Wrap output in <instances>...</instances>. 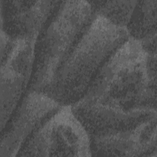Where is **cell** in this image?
<instances>
[{
	"mask_svg": "<svg viewBox=\"0 0 157 157\" xmlns=\"http://www.w3.org/2000/svg\"><path fill=\"white\" fill-rule=\"evenodd\" d=\"M156 59L130 36L71 105L90 136L132 128L156 117Z\"/></svg>",
	"mask_w": 157,
	"mask_h": 157,
	"instance_id": "6da1fadb",
	"label": "cell"
},
{
	"mask_svg": "<svg viewBox=\"0 0 157 157\" xmlns=\"http://www.w3.org/2000/svg\"><path fill=\"white\" fill-rule=\"evenodd\" d=\"M129 36L126 28L93 15L61 64L47 94L61 105L75 104L84 96L107 59Z\"/></svg>",
	"mask_w": 157,
	"mask_h": 157,
	"instance_id": "7a4b0ae2",
	"label": "cell"
},
{
	"mask_svg": "<svg viewBox=\"0 0 157 157\" xmlns=\"http://www.w3.org/2000/svg\"><path fill=\"white\" fill-rule=\"evenodd\" d=\"M93 16L89 1H61L40 33L29 90L47 93L61 64Z\"/></svg>",
	"mask_w": 157,
	"mask_h": 157,
	"instance_id": "3957f363",
	"label": "cell"
},
{
	"mask_svg": "<svg viewBox=\"0 0 157 157\" xmlns=\"http://www.w3.org/2000/svg\"><path fill=\"white\" fill-rule=\"evenodd\" d=\"M91 139L74 114L63 105L30 136L17 156H91Z\"/></svg>",
	"mask_w": 157,
	"mask_h": 157,
	"instance_id": "277c9868",
	"label": "cell"
},
{
	"mask_svg": "<svg viewBox=\"0 0 157 157\" xmlns=\"http://www.w3.org/2000/svg\"><path fill=\"white\" fill-rule=\"evenodd\" d=\"M38 37L13 39L6 57L1 61V131L15 112L28 86L34 69Z\"/></svg>",
	"mask_w": 157,
	"mask_h": 157,
	"instance_id": "5b68a950",
	"label": "cell"
},
{
	"mask_svg": "<svg viewBox=\"0 0 157 157\" xmlns=\"http://www.w3.org/2000/svg\"><path fill=\"white\" fill-rule=\"evenodd\" d=\"M62 105L44 92L28 89L2 132L0 157L17 156L34 131Z\"/></svg>",
	"mask_w": 157,
	"mask_h": 157,
	"instance_id": "8992f818",
	"label": "cell"
},
{
	"mask_svg": "<svg viewBox=\"0 0 157 157\" xmlns=\"http://www.w3.org/2000/svg\"><path fill=\"white\" fill-rule=\"evenodd\" d=\"M90 139L92 156H156V117L131 129Z\"/></svg>",
	"mask_w": 157,
	"mask_h": 157,
	"instance_id": "52a82bcc",
	"label": "cell"
},
{
	"mask_svg": "<svg viewBox=\"0 0 157 157\" xmlns=\"http://www.w3.org/2000/svg\"><path fill=\"white\" fill-rule=\"evenodd\" d=\"M61 2L1 0V29L12 39L38 37Z\"/></svg>",
	"mask_w": 157,
	"mask_h": 157,
	"instance_id": "ba28073f",
	"label": "cell"
},
{
	"mask_svg": "<svg viewBox=\"0 0 157 157\" xmlns=\"http://www.w3.org/2000/svg\"><path fill=\"white\" fill-rule=\"evenodd\" d=\"M157 0L137 1L126 26L129 36L144 47L156 45Z\"/></svg>",
	"mask_w": 157,
	"mask_h": 157,
	"instance_id": "9c48e42d",
	"label": "cell"
},
{
	"mask_svg": "<svg viewBox=\"0 0 157 157\" xmlns=\"http://www.w3.org/2000/svg\"><path fill=\"white\" fill-rule=\"evenodd\" d=\"M93 15H99L114 24L126 28L137 1H92Z\"/></svg>",
	"mask_w": 157,
	"mask_h": 157,
	"instance_id": "30bf717a",
	"label": "cell"
}]
</instances>
